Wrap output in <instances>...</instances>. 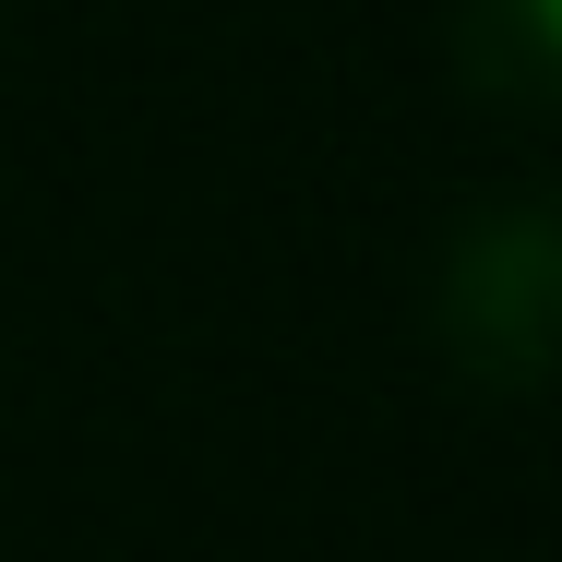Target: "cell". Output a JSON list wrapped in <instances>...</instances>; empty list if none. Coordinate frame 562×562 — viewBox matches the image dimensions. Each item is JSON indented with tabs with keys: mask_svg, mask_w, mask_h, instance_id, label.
<instances>
[{
	"mask_svg": "<svg viewBox=\"0 0 562 562\" xmlns=\"http://www.w3.org/2000/svg\"><path fill=\"white\" fill-rule=\"evenodd\" d=\"M551 300H562V251H551V216H539V204L491 216L454 251V347H467L503 395H527V383L551 371Z\"/></svg>",
	"mask_w": 562,
	"mask_h": 562,
	"instance_id": "6da1fadb",
	"label": "cell"
},
{
	"mask_svg": "<svg viewBox=\"0 0 562 562\" xmlns=\"http://www.w3.org/2000/svg\"><path fill=\"white\" fill-rule=\"evenodd\" d=\"M551 48H562V0H467V72L515 109L551 97Z\"/></svg>",
	"mask_w": 562,
	"mask_h": 562,
	"instance_id": "7a4b0ae2",
	"label": "cell"
}]
</instances>
